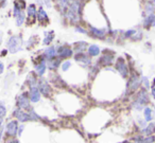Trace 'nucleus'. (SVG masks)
<instances>
[{
	"label": "nucleus",
	"instance_id": "nucleus-11",
	"mask_svg": "<svg viewBox=\"0 0 155 143\" xmlns=\"http://www.w3.org/2000/svg\"><path fill=\"white\" fill-rule=\"evenodd\" d=\"M37 87L41 90V93L43 94L46 98H50L52 93V88L50 86V84L48 83L46 80H44L43 77L41 79H38V82H37Z\"/></svg>",
	"mask_w": 155,
	"mask_h": 143
},
{
	"label": "nucleus",
	"instance_id": "nucleus-17",
	"mask_svg": "<svg viewBox=\"0 0 155 143\" xmlns=\"http://www.w3.org/2000/svg\"><path fill=\"white\" fill-rule=\"evenodd\" d=\"M44 55H45L46 60H52V58H55L58 56V52H56V48L54 46H48L47 48L44 51Z\"/></svg>",
	"mask_w": 155,
	"mask_h": 143
},
{
	"label": "nucleus",
	"instance_id": "nucleus-2",
	"mask_svg": "<svg viewBox=\"0 0 155 143\" xmlns=\"http://www.w3.org/2000/svg\"><path fill=\"white\" fill-rule=\"evenodd\" d=\"M141 88V77L137 72H132L127 83V93L133 94Z\"/></svg>",
	"mask_w": 155,
	"mask_h": 143
},
{
	"label": "nucleus",
	"instance_id": "nucleus-37",
	"mask_svg": "<svg viewBox=\"0 0 155 143\" xmlns=\"http://www.w3.org/2000/svg\"><path fill=\"white\" fill-rule=\"evenodd\" d=\"M24 128H25V125H24V124L19 125V127H18V137L21 136V132H22V130H24Z\"/></svg>",
	"mask_w": 155,
	"mask_h": 143
},
{
	"label": "nucleus",
	"instance_id": "nucleus-7",
	"mask_svg": "<svg viewBox=\"0 0 155 143\" xmlns=\"http://www.w3.org/2000/svg\"><path fill=\"white\" fill-rule=\"evenodd\" d=\"M110 50H104L103 54L100 56L99 60L97 64L99 65V67H107L114 63L115 60V53L114 52H110Z\"/></svg>",
	"mask_w": 155,
	"mask_h": 143
},
{
	"label": "nucleus",
	"instance_id": "nucleus-39",
	"mask_svg": "<svg viewBox=\"0 0 155 143\" xmlns=\"http://www.w3.org/2000/svg\"><path fill=\"white\" fill-rule=\"evenodd\" d=\"M5 71V65L2 64V62H0V74H2Z\"/></svg>",
	"mask_w": 155,
	"mask_h": 143
},
{
	"label": "nucleus",
	"instance_id": "nucleus-44",
	"mask_svg": "<svg viewBox=\"0 0 155 143\" xmlns=\"http://www.w3.org/2000/svg\"><path fill=\"white\" fill-rule=\"evenodd\" d=\"M150 1L153 3V5H154V7H155V0H150Z\"/></svg>",
	"mask_w": 155,
	"mask_h": 143
},
{
	"label": "nucleus",
	"instance_id": "nucleus-34",
	"mask_svg": "<svg viewBox=\"0 0 155 143\" xmlns=\"http://www.w3.org/2000/svg\"><path fill=\"white\" fill-rule=\"evenodd\" d=\"M70 66H71V62L70 60H65V62H63V64L61 65V68H62V70L64 71H67L69 68H70Z\"/></svg>",
	"mask_w": 155,
	"mask_h": 143
},
{
	"label": "nucleus",
	"instance_id": "nucleus-38",
	"mask_svg": "<svg viewBox=\"0 0 155 143\" xmlns=\"http://www.w3.org/2000/svg\"><path fill=\"white\" fill-rule=\"evenodd\" d=\"M151 96L155 99V84H153V85L151 86Z\"/></svg>",
	"mask_w": 155,
	"mask_h": 143
},
{
	"label": "nucleus",
	"instance_id": "nucleus-3",
	"mask_svg": "<svg viewBox=\"0 0 155 143\" xmlns=\"http://www.w3.org/2000/svg\"><path fill=\"white\" fill-rule=\"evenodd\" d=\"M22 48V37L21 35H13L9 38L7 43V49L10 53H16L20 51Z\"/></svg>",
	"mask_w": 155,
	"mask_h": 143
},
{
	"label": "nucleus",
	"instance_id": "nucleus-32",
	"mask_svg": "<svg viewBox=\"0 0 155 143\" xmlns=\"http://www.w3.org/2000/svg\"><path fill=\"white\" fill-rule=\"evenodd\" d=\"M74 31H75V32H78V33H81V34L89 35L88 30H85V29L82 28V27H81L80 24H77V26H74Z\"/></svg>",
	"mask_w": 155,
	"mask_h": 143
},
{
	"label": "nucleus",
	"instance_id": "nucleus-40",
	"mask_svg": "<svg viewBox=\"0 0 155 143\" xmlns=\"http://www.w3.org/2000/svg\"><path fill=\"white\" fill-rule=\"evenodd\" d=\"M8 0H0V8L5 7V3H7Z\"/></svg>",
	"mask_w": 155,
	"mask_h": 143
},
{
	"label": "nucleus",
	"instance_id": "nucleus-18",
	"mask_svg": "<svg viewBox=\"0 0 155 143\" xmlns=\"http://www.w3.org/2000/svg\"><path fill=\"white\" fill-rule=\"evenodd\" d=\"M61 63H62V60H61L58 56H56L55 58L47 60V68L51 71L58 70V67H61Z\"/></svg>",
	"mask_w": 155,
	"mask_h": 143
},
{
	"label": "nucleus",
	"instance_id": "nucleus-6",
	"mask_svg": "<svg viewBox=\"0 0 155 143\" xmlns=\"http://www.w3.org/2000/svg\"><path fill=\"white\" fill-rule=\"evenodd\" d=\"M18 127H19V124H18L17 120H11L5 127V137L7 138H15L16 136H18Z\"/></svg>",
	"mask_w": 155,
	"mask_h": 143
},
{
	"label": "nucleus",
	"instance_id": "nucleus-20",
	"mask_svg": "<svg viewBox=\"0 0 155 143\" xmlns=\"http://www.w3.org/2000/svg\"><path fill=\"white\" fill-rule=\"evenodd\" d=\"M87 48H88V44L86 41H77L73 44V51L75 53L87 51Z\"/></svg>",
	"mask_w": 155,
	"mask_h": 143
},
{
	"label": "nucleus",
	"instance_id": "nucleus-5",
	"mask_svg": "<svg viewBox=\"0 0 155 143\" xmlns=\"http://www.w3.org/2000/svg\"><path fill=\"white\" fill-rule=\"evenodd\" d=\"M115 67L116 70L119 72V74L123 77V79H129L130 76V68L127 66V62L123 57H118L115 63Z\"/></svg>",
	"mask_w": 155,
	"mask_h": 143
},
{
	"label": "nucleus",
	"instance_id": "nucleus-30",
	"mask_svg": "<svg viewBox=\"0 0 155 143\" xmlns=\"http://www.w3.org/2000/svg\"><path fill=\"white\" fill-rule=\"evenodd\" d=\"M141 38H142V32L140 30H136L135 34H134L133 36H132L131 41H141Z\"/></svg>",
	"mask_w": 155,
	"mask_h": 143
},
{
	"label": "nucleus",
	"instance_id": "nucleus-27",
	"mask_svg": "<svg viewBox=\"0 0 155 143\" xmlns=\"http://www.w3.org/2000/svg\"><path fill=\"white\" fill-rule=\"evenodd\" d=\"M144 13L146 15H149V14H155V7L153 5V3L151 2L150 0H148L146 3H144Z\"/></svg>",
	"mask_w": 155,
	"mask_h": 143
},
{
	"label": "nucleus",
	"instance_id": "nucleus-42",
	"mask_svg": "<svg viewBox=\"0 0 155 143\" xmlns=\"http://www.w3.org/2000/svg\"><path fill=\"white\" fill-rule=\"evenodd\" d=\"M2 123H3V119L0 118V128H2Z\"/></svg>",
	"mask_w": 155,
	"mask_h": 143
},
{
	"label": "nucleus",
	"instance_id": "nucleus-23",
	"mask_svg": "<svg viewBox=\"0 0 155 143\" xmlns=\"http://www.w3.org/2000/svg\"><path fill=\"white\" fill-rule=\"evenodd\" d=\"M143 117L146 122H152L153 118H154V111L151 107L146 106L143 108Z\"/></svg>",
	"mask_w": 155,
	"mask_h": 143
},
{
	"label": "nucleus",
	"instance_id": "nucleus-33",
	"mask_svg": "<svg viewBox=\"0 0 155 143\" xmlns=\"http://www.w3.org/2000/svg\"><path fill=\"white\" fill-rule=\"evenodd\" d=\"M141 86L143 88H146V89H149V88L151 87L150 82H149V80H148V77H147V76H142L141 77Z\"/></svg>",
	"mask_w": 155,
	"mask_h": 143
},
{
	"label": "nucleus",
	"instance_id": "nucleus-21",
	"mask_svg": "<svg viewBox=\"0 0 155 143\" xmlns=\"http://www.w3.org/2000/svg\"><path fill=\"white\" fill-rule=\"evenodd\" d=\"M101 53V50H100V47L98 45H89L88 48H87V54H88L91 57H96V56L100 55Z\"/></svg>",
	"mask_w": 155,
	"mask_h": 143
},
{
	"label": "nucleus",
	"instance_id": "nucleus-25",
	"mask_svg": "<svg viewBox=\"0 0 155 143\" xmlns=\"http://www.w3.org/2000/svg\"><path fill=\"white\" fill-rule=\"evenodd\" d=\"M54 39V32L53 31H49V32L45 33V37L43 39V44L45 46H50V44L53 41Z\"/></svg>",
	"mask_w": 155,
	"mask_h": 143
},
{
	"label": "nucleus",
	"instance_id": "nucleus-10",
	"mask_svg": "<svg viewBox=\"0 0 155 143\" xmlns=\"http://www.w3.org/2000/svg\"><path fill=\"white\" fill-rule=\"evenodd\" d=\"M13 115L17 121L21 122V123H26V122L33 121L32 115H31L30 111L24 110V109H20V108H18V107L14 110Z\"/></svg>",
	"mask_w": 155,
	"mask_h": 143
},
{
	"label": "nucleus",
	"instance_id": "nucleus-43",
	"mask_svg": "<svg viewBox=\"0 0 155 143\" xmlns=\"http://www.w3.org/2000/svg\"><path fill=\"white\" fill-rule=\"evenodd\" d=\"M35 1H36L37 3H39L41 5H43V0H35Z\"/></svg>",
	"mask_w": 155,
	"mask_h": 143
},
{
	"label": "nucleus",
	"instance_id": "nucleus-4",
	"mask_svg": "<svg viewBox=\"0 0 155 143\" xmlns=\"http://www.w3.org/2000/svg\"><path fill=\"white\" fill-rule=\"evenodd\" d=\"M31 100L30 96H29V92H22L19 96H17V100H16V105H17L18 108L24 109V110L29 111L31 108Z\"/></svg>",
	"mask_w": 155,
	"mask_h": 143
},
{
	"label": "nucleus",
	"instance_id": "nucleus-1",
	"mask_svg": "<svg viewBox=\"0 0 155 143\" xmlns=\"http://www.w3.org/2000/svg\"><path fill=\"white\" fill-rule=\"evenodd\" d=\"M150 103V96H149L148 89L141 87L135 94V99L132 102V107L135 110H142L146 106H148Z\"/></svg>",
	"mask_w": 155,
	"mask_h": 143
},
{
	"label": "nucleus",
	"instance_id": "nucleus-22",
	"mask_svg": "<svg viewBox=\"0 0 155 143\" xmlns=\"http://www.w3.org/2000/svg\"><path fill=\"white\" fill-rule=\"evenodd\" d=\"M141 134L143 136H151V135L155 134V122H150L146 127L141 129Z\"/></svg>",
	"mask_w": 155,
	"mask_h": 143
},
{
	"label": "nucleus",
	"instance_id": "nucleus-8",
	"mask_svg": "<svg viewBox=\"0 0 155 143\" xmlns=\"http://www.w3.org/2000/svg\"><path fill=\"white\" fill-rule=\"evenodd\" d=\"M56 52H58V56L61 60H68L73 55V49L69 45L65 44V45H60L56 47Z\"/></svg>",
	"mask_w": 155,
	"mask_h": 143
},
{
	"label": "nucleus",
	"instance_id": "nucleus-26",
	"mask_svg": "<svg viewBox=\"0 0 155 143\" xmlns=\"http://www.w3.org/2000/svg\"><path fill=\"white\" fill-rule=\"evenodd\" d=\"M15 20H16V26L21 27L27 20V13H25V11H22L21 13H19L17 16H16Z\"/></svg>",
	"mask_w": 155,
	"mask_h": 143
},
{
	"label": "nucleus",
	"instance_id": "nucleus-9",
	"mask_svg": "<svg viewBox=\"0 0 155 143\" xmlns=\"http://www.w3.org/2000/svg\"><path fill=\"white\" fill-rule=\"evenodd\" d=\"M37 9L36 5L35 3H31L27 7L26 9V13H27V20L26 24H35V21L37 20Z\"/></svg>",
	"mask_w": 155,
	"mask_h": 143
},
{
	"label": "nucleus",
	"instance_id": "nucleus-36",
	"mask_svg": "<svg viewBox=\"0 0 155 143\" xmlns=\"http://www.w3.org/2000/svg\"><path fill=\"white\" fill-rule=\"evenodd\" d=\"M5 143H19V141L15 138H8L7 140H5Z\"/></svg>",
	"mask_w": 155,
	"mask_h": 143
},
{
	"label": "nucleus",
	"instance_id": "nucleus-41",
	"mask_svg": "<svg viewBox=\"0 0 155 143\" xmlns=\"http://www.w3.org/2000/svg\"><path fill=\"white\" fill-rule=\"evenodd\" d=\"M3 132H5V128H0V143H1V139H2Z\"/></svg>",
	"mask_w": 155,
	"mask_h": 143
},
{
	"label": "nucleus",
	"instance_id": "nucleus-45",
	"mask_svg": "<svg viewBox=\"0 0 155 143\" xmlns=\"http://www.w3.org/2000/svg\"><path fill=\"white\" fill-rule=\"evenodd\" d=\"M52 1H54V0H52Z\"/></svg>",
	"mask_w": 155,
	"mask_h": 143
},
{
	"label": "nucleus",
	"instance_id": "nucleus-12",
	"mask_svg": "<svg viewBox=\"0 0 155 143\" xmlns=\"http://www.w3.org/2000/svg\"><path fill=\"white\" fill-rule=\"evenodd\" d=\"M88 32H89V35L96 39H105V37L107 36V32H106L104 29L96 28V27H93V26H89Z\"/></svg>",
	"mask_w": 155,
	"mask_h": 143
},
{
	"label": "nucleus",
	"instance_id": "nucleus-24",
	"mask_svg": "<svg viewBox=\"0 0 155 143\" xmlns=\"http://www.w3.org/2000/svg\"><path fill=\"white\" fill-rule=\"evenodd\" d=\"M37 82H38V79H37V74L36 72H31L29 74L28 79H27V83L30 87L32 86H37Z\"/></svg>",
	"mask_w": 155,
	"mask_h": 143
},
{
	"label": "nucleus",
	"instance_id": "nucleus-35",
	"mask_svg": "<svg viewBox=\"0 0 155 143\" xmlns=\"http://www.w3.org/2000/svg\"><path fill=\"white\" fill-rule=\"evenodd\" d=\"M43 5H45L48 9L52 7V0H43Z\"/></svg>",
	"mask_w": 155,
	"mask_h": 143
},
{
	"label": "nucleus",
	"instance_id": "nucleus-31",
	"mask_svg": "<svg viewBox=\"0 0 155 143\" xmlns=\"http://www.w3.org/2000/svg\"><path fill=\"white\" fill-rule=\"evenodd\" d=\"M135 32H136V29H130V30L125 31V32L123 33V37L127 39H131L132 36L135 34Z\"/></svg>",
	"mask_w": 155,
	"mask_h": 143
},
{
	"label": "nucleus",
	"instance_id": "nucleus-13",
	"mask_svg": "<svg viewBox=\"0 0 155 143\" xmlns=\"http://www.w3.org/2000/svg\"><path fill=\"white\" fill-rule=\"evenodd\" d=\"M73 57H74L75 62L80 63V64H82L83 66H88V65L91 64V57L88 55V54L85 53V52L75 53L74 55H73Z\"/></svg>",
	"mask_w": 155,
	"mask_h": 143
},
{
	"label": "nucleus",
	"instance_id": "nucleus-28",
	"mask_svg": "<svg viewBox=\"0 0 155 143\" xmlns=\"http://www.w3.org/2000/svg\"><path fill=\"white\" fill-rule=\"evenodd\" d=\"M13 7L18 8L19 10L21 11H25L27 9V2L26 0H14V3H13Z\"/></svg>",
	"mask_w": 155,
	"mask_h": 143
},
{
	"label": "nucleus",
	"instance_id": "nucleus-29",
	"mask_svg": "<svg viewBox=\"0 0 155 143\" xmlns=\"http://www.w3.org/2000/svg\"><path fill=\"white\" fill-rule=\"evenodd\" d=\"M5 115H7V107L2 101H0V118L3 119Z\"/></svg>",
	"mask_w": 155,
	"mask_h": 143
},
{
	"label": "nucleus",
	"instance_id": "nucleus-15",
	"mask_svg": "<svg viewBox=\"0 0 155 143\" xmlns=\"http://www.w3.org/2000/svg\"><path fill=\"white\" fill-rule=\"evenodd\" d=\"M28 92H29V96H30L31 102L32 103L39 102L41 93V90L38 89L37 86H32V87H30V90H29Z\"/></svg>",
	"mask_w": 155,
	"mask_h": 143
},
{
	"label": "nucleus",
	"instance_id": "nucleus-16",
	"mask_svg": "<svg viewBox=\"0 0 155 143\" xmlns=\"http://www.w3.org/2000/svg\"><path fill=\"white\" fill-rule=\"evenodd\" d=\"M142 27H143L146 30H149L151 28H154L155 27V14H149L146 15L142 20Z\"/></svg>",
	"mask_w": 155,
	"mask_h": 143
},
{
	"label": "nucleus",
	"instance_id": "nucleus-19",
	"mask_svg": "<svg viewBox=\"0 0 155 143\" xmlns=\"http://www.w3.org/2000/svg\"><path fill=\"white\" fill-rule=\"evenodd\" d=\"M34 68H35L36 74L41 77L45 74L46 70H47V60H46V62L38 63V64H34Z\"/></svg>",
	"mask_w": 155,
	"mask_h": 143
},
{
	"label": "nucleus",
	"instance_id": "nucleus-14",
	"mask_svg": "<svg viewBox=\"0 0 155 143\" xmlns=\"http://www.w3.org/2000/svg\"><path fill=\"white\" fill-rule=\"evenodd\" d=\"M37 21L41 24V26H47L50 22V19L48 17L47 12L45 11V9L43 8V5L38 8V11H37Z\"/></svg>",
	"mask_w": 155,
	"mask_h": 143
}]
</instances>
